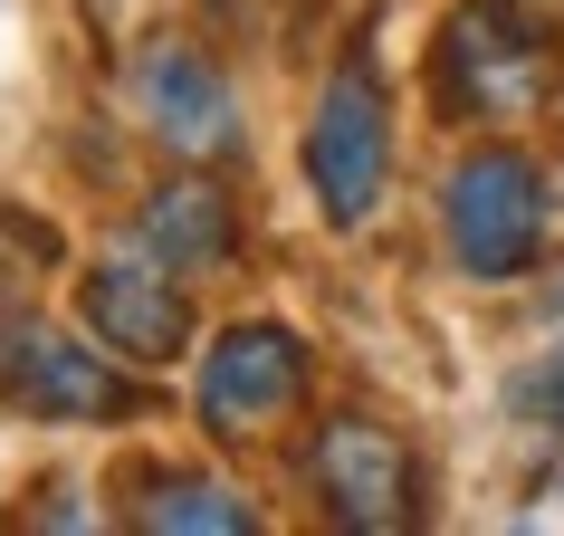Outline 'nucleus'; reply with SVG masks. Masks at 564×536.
I'll list each match as a JSON object with an SVG mask.
<instances>
[{"label": "nucleus", "instance_id": "f257e3e1", "mask_svg": "<svg viewBox=\"0 0 564 536\" xmlns=\"http://www.w3.org/2000/svg\"><path fill=\"white\" fill-rule=\"evenodd\" d=\"M545 221H555V192H545V163L527 144H478L441 182V249L478 288L527 278L535 249H545Z\"/></svg>", "mask_w": 564, "mask_h": 536}, {"label": "nucleus", "instance_id": "f03ea898", "mask_svg": "<svg viewBox=\"0 0 564 536\" xmlns=\"http://www.w3.org/2000/svg\"><path fill=\"white\" fill-rule=\"evenodd\" d=\"M306 192L326 211L335 231H364L373 211H383V182H392V106H383V77L364 58H345L316 87V116H306Z\"/></svg>", "mask_w": 564, "mask_h": 536}, {"label": "nucleus", "instance_id": "7ed1b4c3", "mask_svg": "<svg viewBox=\"0 0 564 536\" xmlns=\"http://www.w3.org/2000/svg\"><path fill=\"white\" fill-rule=\"evenodd\" d=\"M545 20H527L517 0H478V10H449L441 49H431V96L449 116H527L535 87H545Z\"/></svg>", "mask_w": 564, "mask_h": 536}, {"label": "nucleus", "instance_id": "20e7f679", "mask_svg": "<svg viewBox=\"0 0 564 536\" xmlns=\"http://www.w3.org/2000/svg\"><path fill=\"white\" fill-rule=\"evenodd\" d=\"M306 355L297 326H278V317H239L220 345L202 355V384H192V412H202L210 441H259L268 421H288L306 403Z\"/></svg>", "mask_w": 564, "mask_h": 536}, {"label": "nucleus", "instance_id": "39448f33", "mask_svg": "<svg viewBox=\"0 0 564 536\" xmlns=\"http://www.w3.org/2000/svg\"><path fill=\"white\" fill-rule=\"evenodd\" d=\"M124 96H134V125H144L173 163H220V153H239V96H230V77L210 67L202 39H182V30L144 39L134 67H124Z\"/></svg>", "mask_w": 564, "mask_h": 536}, {"label": "nucleus", "instance_id": "423d86ee", "mask_svg": "<svg viewBox=\"0 0 564 536\" xmlns=\"http://www.w3.org/2000/svg\"><path fill=\"white\" fill-rule=\"evenodd\" d=\"M0 403H20L30 421H134V384L116 374V355L20 307H0Z\"/></svg>", "mask_w": 564, "mask_h": 536}, {"label": "nucleus", "instance_id": "0eeeda50", "mask_svg": "<svg viewBox=\"0 0 564 536\" xmlns=\"http://www.w3.org/2000/svg\"><path fill=\"white\" fill-rule=\"evenodd\" d=\"M306 489H316V507H326L335 527H412V450L364 412L316 421Z\"/></svg>", "mask_w": 564, "mask_h": 536}, {"label": "nucleus", "instance_id": "6e6552de", "mask_svg": "<svg viewBox=\"0 0 564 536\" xmlns=\"http://www.w3.org/2000/svg\"><path fill=\"white\" fill-rule=\"evenodd\" d=\"M77 317H87V335L106 345V355L124 364H173L182 345H192V307H182V278L163 259H96L87 278H77Z\"/></svg>", "mask_w": 564, "mask_h": 536}, {"label": "nucleus", "instance_id": "1a4fd4ad", "mask_svg": "<svg viewBox=\"0 0 564 536\" xmlns=\"http://www.w3.org/2000/svg\"><path fill=\"white\" fill-rule=\"evenodd\" d=\"M230 239H239V211H230L220 182H163L134 211V249L163 259L173 278H210V268L230 259Z\"/></svg>", "mask_w": 564, "mask_h": 536}, {"label": "nucleus", "instance_id": "9d476101", "mask_svg": "<svg viewBox=\"0 0 564 536\" xmlns=\"http://www.w3.org/2000/svg\"><path fill=\"white\" fill-rule=\"evenodd\" d=\"M134 527H202V536H239V527H259V507L230 499L220 479H182V470H163V479H144V499H134Z\"/></svg>", "mask_w": 564, "mask_h": 536}, {"label": "nucleus", "instance_id": "9b49d317", "mask_svg": "<svg viewBox=\"0 0 564 536\" xmlns=\"http://www.w3.org/2000/svg\"><path fill=\"white\" fill-rule=\"evenodd\" d=\"M39 268H58V231H48L39 211L0 202V278H39Z\"/></svg>", "mask_w": 564, "mask_h": 536}, {"label": "nucleus", "instance_id": "f8f14e48", "mask_svg": "<svg viewBox=\"0 0 564 536\" xmlns=\"http://www.w3.org/2000/svg\"><path fill=\"white\" fill-rule=\"evenodd\" d=\"M507 412H517V421H564V345L507 384Z\"/></svg>", "mask_w": 564, "mask_h": 536}, {"label": "nucleus", "instance_id": "ddd939ff", "mask_svg": "<svg viewBox=\"0 0 564 536\" xmlns=\"http://www.w3.org/2000/svg\"><path fill=\"white\" fill-rule=\"evenodd\" d=\"M517 10H527V20H564V0H517Z\"/></svg>", "mask_w": 564, "mask_h": 536}]
</instances>
